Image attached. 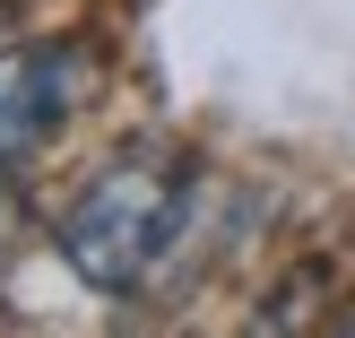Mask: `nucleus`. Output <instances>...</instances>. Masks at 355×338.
<instances>
[{
    "label": "nucleus",
    "instance_id": "obj_3",
    "mask_svg": "<svg viewBox=\"0 0 355 338\" xmlns=\"http://www.w3.org/2000/svg\"><path fill=\"white\" fill-rule=\"evenodd\" d=\"M9 243H17V208H9V191H0V269H9Z\"/></svg>",
    "mask_w": 355,
    "mask_h": 338
},
{
    "label": "nucleus",
    "instance_id": "obj_1",
    "mask_svg": "<svg viewBox=\"0 0 355 338\" xmlns=\"http://www.w3.org/2000/svg\"><path fill=\"white\" fill-rule=\"evenodd\" d=\"M191 200L200 174L182 156H121L104 165L52 226V252L69 260V278L96 295H139L156 287V269L173 260V243L191 235Z\"/></svg>",
    "mask_w": 355,
    "mask_h": 338
},
{
    "label": "nucleus",
    "instance_id": "obj_2",
    "mask_svg": "<svg viewBox=\"0 0 355 338\" xmlns=\"http://www.w3.org/2000/svg\"><path fill=\"white\" fill-rule=\"evenodd\" d=\"M87 61L69 44H9L0 52V174H17L35 148L61 139V121L78 113Z\"/></svg>",
    "mask_w": 355,
    "mask_h": 338
},
{
    "label": "nucleus",
    "instance_id": "obj_4",
    "mask_svg": "<svg viewBox=\"0 0 355 338\" xmlns=\"http://www.w3.org/2000/svg\"><path fill=\"white\" fill-rule=\"evenodd\" d=\"M347 330H355V312H347Z\"/></svg>",
    "mask_w": 355,
    "mask_h": 338
}]
</instances>
